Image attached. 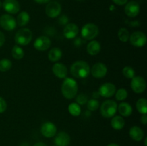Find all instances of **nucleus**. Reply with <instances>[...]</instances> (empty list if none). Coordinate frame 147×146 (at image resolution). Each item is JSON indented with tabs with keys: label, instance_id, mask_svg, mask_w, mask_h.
Here are the masks:
<instances>
[{
	"label": "nucleus",
	"instance_id": "obj_38",
	"mask_svg": "<svg viewBox=\"0 0 147 146\" xmlns=\"http://www.w3.org/2000/svg\"><path fill=\"white\" fill-rule=\"evenodd\" d=\"M141 122L143 125H146L147 123V115L146 114H143V115L141 117Z\"/></svg>",
	"mask_w": 147,
	"mask_h": 146
},
{
	"label": "nucleus",
	"instance_id": "obj_6",
	"mask_svg": "<svg viewBox=\"0 0 147 146\" xmlns=\"http://www.w3.org/2000/svg\"><path fill=\"white\" fill-rule=\"evenodd\" d=\"M0 26L7 31H11L16 28L17 21L12 16L9 14H3L0 17Z\"/></svg>",
	"mask_w": 147,
	"mask_h": 146
},
{
	"label": "nucleus",
	"instance_id": "obj_18",
	"mask_svg": "<svg viewBox=\"0 0 147 146\" xmlns=\"http://www.w3.org/2000/svg\"><path fill=\"white\" fill-rule=\"evenodd\" d=\"M56 146H67L70 143V137L65 132H60L55 138Z\"/></svg>",
	"mask_w": 147,
	"mask_h": 146
},
{
	"label": "nucleus",
	"instance_id": "obj_19",
	"mask_svg": "<svg viewBox=\"0 0 147 146\" xmlns=\"http://www.w3.org/2000/svg\"><path fill=\"white\" fill-rule=\"evenodd\" d=\"M129 135L135 141H141L144 136V133L141 127L133 126L129 130Z\"/></svg>",
	"mask_w": 147,
	"mask_h": 146
},
{
	"label": "nucleus",
	"instance_id": "obj_33",
	"mask_svg": "<svg viewBox=\"0 0 147 146\" xmlns=\"http://www.w3.org/2000/svg\"><path fill=\"white\" fill-rule=\"evenodd\" d=\"M76 102L78 104H84L88 102V97L86 94H80L76 97Z\"/></svg>",
	"mask_w": 147,
	"mask_h": 146
},
{
	"label": "nucleus",
	"instance_id": "obj_45",
	"mask_svg": "<svg viewBox=\"0 0 147 146\" xmlns=\"http://www.w3.org/2000/svg\"><path fill=\"white\" fill-rule=\"evenodd\" d=\"M78 1H83V0H78Z\"/></svg>",
	"mask_w": 147,
	"mask_h": 146
},
{
	"label": "nucleus",
	"instance_id": "obj_35",
	"mask_svg": "<svg viewBox=\"0 0 147 146\" xmlns=\"http://www.w3.org/2000/svg\"><path fill=\"white\" fill-rule=\"evenodd\" d=\"M68 18L66 15H62L61 17L59 18L58 22L59 24H61V25H65V24H67L68 22Z\"/></svg>",
	"mask_w": 147,
	"mask_h": 146
},
{
	"label": "nucleus",
	"instance_id": "obj_13",
	"mask_svg": "<svg viewBox=\"0 0 147 146\" xmlns=\"http://www.w3.org/2000/svg\"><path fill=\"white\" fill-rule=\"evenodd\" d=\"M2 7L9 14H17L20 9V5L17 0H4Z\"/></svg>",
	"mask_w": 147,
	"mask_h": 146
},
{
	"label": "nucleus",
	"instance_id": "obj_32",
	"mask_svg": "<svg viewBox=\"0 0 147 146\" xmlns=\"http://www.w3.org/2000/svg\"><path fill=\"white\" fill-rule=\"evenodd\" d=\"M87 107L89 110L95 111L99 107V102L96 99H92L87 102Z\"/></svg>",
	"mask_w": 147,
	"mask_h": 146
},
{
	"label": "nucleus",
	"instance_id": "obj_26",
	"mask_svg": "<svg viewBox=\"0 0 147 146\" xmlns=\"http://www.w3.org/2000/svg\"><path fill=\"white\" fill-rule=\"evenodd\" d=\"M11 54L15 60H21L24 57V53L21 47L18 45H14L11 50Z\"/></svg>",
	"mask_w": 147,
	"mask_h": 146
},
{
	"label": "nucleus",
	"instance_id": "obj_23",
	"mask_svg": "<svg viewBox=\"0 0 147 146\" xmlns=\"http://www.w3.org/2000/svg\"><path fill=\"white\" fill-rule=\"evenodd\" d=\"M111 127L115 130H121L125 125V120L121 116H115L111 121Z\"/></svg>",
	"mask_w": 147,
	"mask_h": 146
},
{
	"label": "nucleus",
	"instance_id": "obj_42",
	"mask_svg": "<svg viewBox=\"0 0 147 146\" xmlns=\"http://www.w3.org/2000/svg\"><path fill=\"white\" fill-rule=\"evenodd\" d=\"M108 146H119L118 144H116V143H111Z\"/></svg>",
	"mask_w": 147,
	"mask_h": 146
},
{
	"label": "nucleus",
	"instance_id": "obj_29",
	"mask_svg": "<svg viewBox=\"0 0 147 146\" xmlns=\"http://www.w3.org/2000/svg\"><path fill=\"white\" fill-rule=\"evenodd\" d=\"M118 37H119V39L121 41L126 42H127L129 40L130 34H129V32L127 30V29L121 28L119 30V31H118Z\"/></svg>",
	"mask_w": 147,
	"mask_h": 146
},
{
	"label": "nucleus",
	"instance_id": "obj_2",
	"mask_svg": "<svg viewBox=\"0 0 147 146\" xmlns=\"http://www.w3.org/2000/svg\"><path fill=\"white\" fill-rule=\"evenodd\" d=\"M61 92L64 97L68 100L74 98L78 92L77 82L73 78H65L61 87Z\"/></svg>",
	"mask_w": 147,
	"mask_h": 146
},
{
	"label": "nucleus",
	"instance_id": "obj_7",
	"mask_svg": "<svg viewBox=\"0 0 147 146\" xmlns=\"http://www.w3.org/2000/svg\"><path fill=\"white\" fill-rule=\"evenodd\" d=\"M131 44L136 47H142L146 44V36L142 31H135L129 37Z\"/></svg>",
	"mask_w": 147,
	"mask_h": 146
},
{
	"label": "nucleus",
	"instance_id": "obj_41",
	"mask_svg": "<svg viewBox=\"0 0 147 146\" xmlns=\"http://www.w3.org/2000/svg\"><path fill=\"white\" fill-rule=\"evenodd\" d=\"M33 146H47V145L44 143H42V142H39V143H35Z\"/></svg>",
	"mask_w": 147,
	"mask_h": 146
},
{
	"label": "nucleus",
	"instance_id": "obj_30",
	"mask_svg": "<svg viewBox=\"0 0 147 146\" xmlns=\"http://www.w3.org/2000/svg\"><path fill=\"white\" fill-rule=\"evenodd\" d=\"M123 76L128 79H132L135 77V71L130 66H126L122 70Z\"/></svg>",
	"mask_w": 147,
	"mask_h": 146
},
{
	"label": "nucleus",
	"instance_id": "obj_21",
	"mask_svg": "<svg viewBox=\"0 0 147 146\" xmlns=\"http://www.w3.org/2000/svg\"><path fill=\"white\" fill-rule=\"evenodd\" d=\"M63 55V52L58 47H54L51 49L48 52V59L53 62L59 61Z\"/></svg>",
	"mask_w": 147,
	"mask_h": 146
},
{
	"label": "nucleus",
	"instance_id": "obj_5",
	"mask_svg": "<svg viewBox=\"0 0 147 146\" xmlns=\"http://www.w3.org/2000/svg\"><path fill=\"white\" fill-rule=\"evenodd\" d=\"M99 33L97 25L92 23L85 24L81 29V35L86 40H92L98 36Z\"/></svg>",
	"mask_w": 147,
	"mask_h": 146
},
{
	"label": "nucleus",
	"instance_id": "obj_14",
	"mask_svg": "<svg viewBox=\"0 0 147 146\" xmlns=\"http://www.w3.org/2000/svg\"><path fill=\"white\" fill-rule=\"evenodd\" d=\"M57 127L55 125L51 122H46L43 123L41 127V133L45 137H53L55 135Z\"/></svg>",
	"mask_w": 147,
	"mask_h": 146
},
{
	"label": "nucleus",
	"instance_id": "obj_44",
	"mask_svg": "<svg viewBox=\"0 0 147 146\" xmlns=\"http://www.w3.org/2000/svg\"><path fill=\"white\" fill-rule=\"evenodd\" d=\"M1 7H2V3H1V1H0V8H1Z\"/></svg>",
	"mask_w": 147,
	"mask_h": 146
},
{
	"label": "nucleus",
	"instance_id": "obj_31",
	"mask_svg": "<svg viewBox=\"0 0 147 146\" xmlns=\"http://www.w3.org/2000/svg\"><path fill=\"white\" fill-rule=\"evenodd\" d=\"M128 96V92L126 89L121 88L117 90L116 93V99L119 101H123L125 99H126Z\"/></svg>",
	"mask_w": 147,
	"mask_h": 146
},
{
	"label": "nucleus",
	"instance_id": "obj_9",
	"mask_svg": "<svg viewBox=\"0 0 147 146\" xmlns=\"http://www.w3.org/2000/svg\"><path fill=\"white\" fill-rule=\"evenodd\" d=\"M61 5L57 1H50L46 6V14L50 18H55L58 17L61 13Z\"/></svg>",
	"mask_w": 147,
	"mask_h": 146
},
{
	"label": "nucleus",
	"instance_id": "obj_43",
	"mask_svg": "<svg viewBox=\"0 0 147 146\" xmlns=\"http://www.w3.org/2000/svg\"><path fill=\"white\" fill-rule=\"evenodd\" d=\"M146 141H147V138L145 139V146H146Z\"/></svg>",
	"mask_w": 147,
	"mask_h": 146
},
{
	"label": "nucleus",
	"instance_id": "obj_16",
	"mask_svg": "<svg viewBox=\"0 0 147 146\" xmlns=\"http://www.w3.org/2000/svg\"><path fill=\"white\" fill-rule=\"evenodd\" d=\"M78 27L76 24L70 23V24H66V26L65 27L64 30H63V34L66 38L71 40V39H74L78 35Z\"/></svg>",
	"mask_w": 147,
	"mask_h": 146
},
{
	"label": "nucleus",
	"instance_id": "obj_40",
	"mask_svg": "<svg viewBox=\"0 0 147 146\" xmlns=\"http://www.w3.org/2000/svg\"><path fill=\"white\" fill-rule=\"evenodd\" d=\"M75 44L76 46H79L81 44V40H80V38H77L75 41Z\"/></svg>",
	"mask_w": 147,
	"mask_h": 146
},
{
	"label": "nucleus",
	"instance_id": "obj_15",
	"mask_svg": "<svg viewBox=\"0 0 147 146\" xmlns=\"http://www.w3.org/2000/svg\"><path fill=\"white\" fill-rule=\"evenodd\" d=\"M124 11L128 17H135L139 14L140 11V6L136 1H129L125 7Z\"/></svg>",
	"mask_w": 147,
	"mask_h": 146
},
{
	"label": "nucleus",
	"instance_id": "obj_39",
	"mask_svg": "<svg viewBox=\"0 0 147 146\" xmlns=\"http://www.w3.org/2000/svg\"><path fill=\"white\" fill-rule=\"evenodd\" d=\"M50 0H34V1L38 4H46V3L50 2Z\"/></svg>",
	"mask_w": 147,
	"mask_h": 146
},
{
	"label": "nucleus",
	"instance_id": "obj_28",
	"mask_svg": "<svg viewBox=\"0 0 147 146\" xmlns=\"http://www.w3.org/2000/svg\"><path fill=\"white\" fill-rule=\"evenodd\" d=\"M12 63L9 59H2L0 60V71L7 72L11 68Z\"/></svg>",
	"mask_w": 147,
	"mask_h": 146
},
{
	"label": "nucleus",
	"instance_id": "obj_17",
	"mask_svg": "<svg viewBox=\"0 0 147 146\" xmlns=\"http://www.w3.org/2000/svg\"><path fill=\"white\" fill-rule=\"evenodd\" d=\"M53 72L58 78L65 79L67 75V69L62 63H55L53 66Z\"/></svg>",
	"mask_w": 147,
	"mask_h": 146
},
{
	"label": "nucleus",
	"instance_id": "obj_3",
	"mask_svg": "<svg viewBox=\"0 0 147 146\" xmlns=\"http://www.w3.org/2000/svg\"><path fill=\"white\" fill-rule=\"evenodd\" d=\"M32 39V32L27 28L20 29L16 33L14 40L17 44L22 46H25L30 44Z\"/></svg>",
	"mask_w": 147,
	"mask_h": 146
},
{
	"label": "nucleus",
	"instance_id": "obj_8",
	"mask_svg": "<svg viewBox=\"0 0 147 146\" xmlns=\"http://www.w3.org/2000/svg\"><path fill=\"white\" fill-rule=\"evenodd\" d=\"M131 87L134 92L138 93V94L144 92L146 87V80L144 79V77H140V76L134 77L131 79Z\"/></svg>",
	"mask_w": 147,
	"mask_h": 146
},
{
	"label": "nucleus",
	"instance_id": "obj_36",
	"mask_svg": "<svg viewBox=\"0 0 147 146\" xmlns=\"http://www.w3.org/2000/svg\"><path fill=\"white\" fill-rule=\"evenodd\" d=\"M113 2L115 3L116 4L119 6H122V5H124L127 3L128 0H113Z\"/></svg>",
	"mask_w": 147,
	"mask_h": 146
},
{
	"label": "nucleus",
	"instance_id": "obj_1",
	"mask_svg": "<svg viewBox=\"0 0 147 146\" xmlns=\"http://www.w3.org/2000/svg\"><path fill=\"white\" fill-rule=\"evenodd\" d=\"M90 71L88 64L83 60L75 62L70 67V73L76 78H86L90 74Z\"/></svg>",
	"mask_w": 147,
	"mask_h": 146
},
{
	"label": "nucleus",
	"instance_id": "obj_27",
	"mask_svg": "<svg viewBox=\"0 0 147 146\" xmlns=\"http://www.w3.org/2000/svg\"><path fill=\"white\" fill-rule=\"evenodd\" d=\"M68 111L71 115L76 117V116L80 115V113H81V109H80V105L78 103L73 102L69 104Z\"/></svg>",
	"mask_w": 147,
	"mask_h": 146
},
{
	"label": "nucleus",
	"instance_id": "obj_20",
	"mask_svg": "<svg viewBox=\"0 0 147 146\" xmlns=\"http://www.w3.org/2000/svg\"><path fill=\"white\" fill-rule=\"evenodd\" d=\"M100 51V44L96 40H92L88 44L87 52L92 56L96 55Z\"/></svg>",
	"mask_w": 147,
	"mask_h": 146
},
{
	"label": "nucleus",
	"instance_id": "obj_24",
	"mask_svg": "<svg viewBox=\"0 0 147 146\" xmlns=\"http://www.w3.org/2000/svg\"><path fill=\"white\" fill-rule=\"evenodd\" d=\"M30 19V14L27 11H21L18 14L17 18V22L20 27H24L29 23Z\"/></svg>",
	"mask_w": 147,
	"mask_h": 146
},
{
	"label": "nucleus",
	"instance_id": "obj_10",
	"mask_svg": "<svg viewBox=\"0 0 147 146\" xmlns=\"http://www.w3.org/2000/svg\"><path fill=\"white\" fill-rule=\"evenodd\" d=\"M108 69L105 64L101 62L96 63L92 67L90 72L92 75L96 78H102L105 77L107 74Z\"/></svg>",
	"mask_w": 147,
	"mask_h": 146
},
{
	"label": "nucleus",
	"instance_id": "obj_25",
	"mask_svg": "<svg viewBox=\"0 0 147 146\" xmlns=\"http://www.w3.org/2000/svg\"><path fill=\"white\" fill-rule=\"evenodd\" d=\"M136 109L140 113L146 114L147 113V100L145 98H140L137 100L136 104Z\"/></svg>",
	"mask_w": 147,
	"mask_h": 146
},
{
	"label": "nucleus",
	"instance_id": "obj_34",
	"mask_svg": "<svg viewBox=\"0 0 147 146\" xmlns=\"http://www.w3.org/2000/svg\"><path fill=\"white\" fill-rule=\"evenodd\" d=\"M7 104L5 100L3 97H0V113H2L7 110Z\"/></svg>",
	"mask_w": 147,
	"mask_h": 146
},
{
	"label": "nucleus",
	"instance_id": "obj_22",
	"mask_svg": "<svg viewBox=\"0 0 147 146\" xmlns=\"http://www.w3.org/2000/svg\"><path fill=\"white\" fill-rule=\"evenodd\" d=\"M117 110H119V112L121 114V115L124 116V117H128V116L131 115L132 112H133L131 105L127 102L120 103Z\"/></svg>",
	"mask_w": 147,
	"mask_h": 146
},
{
	"label": "nucleus",
	"instance_id": "obj_4",
	"mask_svg": "<svg viewBox=\"0 0 147 146\" xmlns=\"http://www.w3.org/2000/svg\"><path fill=\"white\" fill-rule=\"evenodd\" d=\"M118 104L113 100H106L103 102V104H101L100 107V114L102 116L106 118H110L113 116L115 115V114L117 112Z\"/></svg>",
	"mask_w": 147,
	"mask_h": 146
},
{
	"label": "nucleus",
	"instance_id": "obj_11",
	"mask_svg": "<svg viewBox=\"0 0 147 146\" xmlns=\"http://www.w3.org/2000/svg\"><path fill=\"white\" fill-rule=\"evenodd\" d=\"M116 86L110 82L102 84L98 90V94L103 97H111L116 93Z\"/></svg>",
	"mask_w": 147,
	"mask_h": 146
},
{
	"label": "nucleus",
	"instance_id": "obj_12",
	"mask_svg": "<svg viewBox=\"0 0 147 146\" xmlns=\"http://www.w3.org/2000/svg\"><path fill=\"white\" fill-rule=\"evenodd\" d=\"M51 45V41L45 36H41L35 40L34 42V48L39 51H45L48 50Z\"/></svg>",
	"mask_w": 147,
	"mask_h": 146
},
{
	"label": "nucleus",
	"instance_id": "obj_37",
	"mask_svg": "<svg viewBox=\"0 0 147 146\" xmlns=\"http://www.w3.org/2000/svg\"><path fill=\"white\" fill-rule=\"evenodd\" d=\"M4 42H5V36L2 31H0V47L3 46Z\"/></svg>",
	"mask_w": 147,
	"mask_h": 146
}]
</instances>
